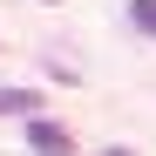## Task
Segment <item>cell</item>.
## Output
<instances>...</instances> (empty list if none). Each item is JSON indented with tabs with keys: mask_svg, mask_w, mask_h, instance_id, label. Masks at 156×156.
<instances>
[{
	"mask_svg": "<svg viewBox=\"0 0 156 156\" xmlns=\"http://www.w3.org/2000/svg\"><path fill=\"white\" fill-rule=\"evenodd\" d=\"M109 156H136V149H109Z\"/></svg>",
	"mask_w": 156,
	"mask_h": 156,
	"instance_id": "obj_4",
	"label": "cell"
},
{
	"mask_svg": "<svg viewBox=\"0 0 156 156\" xmlns=\"http://www.w3.org/2000/svg\"><path fill=\"white\" fill-rule=\"evenodd\" d=\"M27 149L34 156H75V136L61 122H48V115H27Z\"/></svg>",
	"mask_w": 156,
	"mask_h": 156,
	"instance_id": "obj_1",
	"label": "cell"
},
{
	"mask_svg": "<svg viewBox=\"0 0 156 156\" xmlns=\"http://www.w3.org/2000/svg\"><path fill=\"white\" fill-rule=\"evenodd\" d=\"M129 27L156 41V0H129Z\"/></svg>",
	"mask_w": 156,
	"mask_h": 156,
	"instance_id": "obj_3",
	"label": "cell"
},
{
	"mask_svg": "<svg viewBox=\"0 0 156 156\" xmlns=\"http://www.w3.org/2000/svg\"><path fill=\"white\" fill-rule=\"evenodd\" d=\"M34 88H0V115H34Z\"/></svg>",
	"mask_w": 156,
	"mask_h": 156,
	"instance_id": "obj_2",
	"label": "cell"
}]
</instances>
